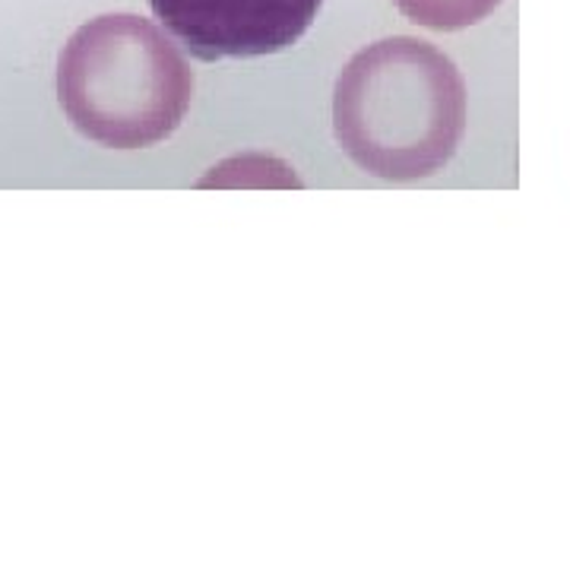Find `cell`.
<instances>
[{"label": "cell", "instance_id": "6da1fadb", "mask_svg": "<svg viewBox=\"0 0 570 570\" xmlns=\"http://www.w3.org/2000/svg\"><path fill=\"white\" fill-rule=\"evenodd\" d=\"M333 134L348 159L381 181L431 178L466 134L463 73L431 41H374L336 80Z\"/></svg>", "mask_w": 570, "mask_h": 570}, {"label": "cell", "instance_id": "7a4b0ae2", "mask_svg": "<svg viewBox=\"0 0 570 570\" xmlns=\"http://www.w3.org/2000/svg\"><path fill=\"white\" fill-rule=\"evenodd\" d=\"M58 99L86 140L146 149L181 127L194 99V73L156 22L105 13L82 22L61 48Z\"/></svg>", "mask_w": 570, "mask_h": 570}, {"label": "cell", "instance_id": "3957f363", "mask_svg": "<svg viewBox=\"0 0 570 570\" xmlns=\"http://www.w3.org/2000/svg\"><path fill=\"white\" fill-rule=\"evenodd\" d=\"M324 0H149L153 17L197 61H247L305 39Z\"/></svg>", "mask_w": 570, "mask_h": 570}, {"label": "cell", "instance_id": "277c9868", "mask_svg": "<svg viewBox=\"0 0 570 570\" xmlns=\"http://www.w3.org/2000/svg\"><path fill=\"white\" fill-rule=\"evenodd\" d=\"M393 3L415 26H425L434 32H460L489 20L504 0H393Z\"/></svg>", "mask_w": 570, "mask_h": 570}]
</instances>
